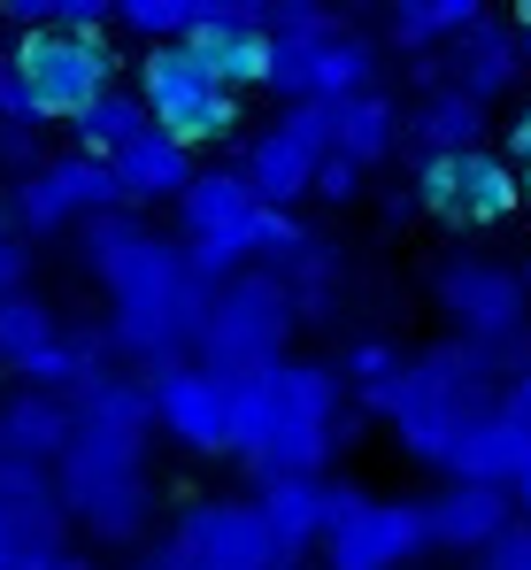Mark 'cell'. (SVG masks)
Returning a JSON list of instances; mask_svg holds the SVG:
<instances>
[{
    "instance_id": "47",
    "label": "cell",
    "mask_w": 531,
    "mask_h": 570,
    "mask_svg": "<svg viewBox=\"0 0 531 570\" xmlns=\"http://www.w3.org/2000/svg\"><path fill=\"white\" fill-rule=\"evenodd\" d=\"M517 155L531 163V100H524V116H517Z\"/></svg>"
},
{
    "instance_id": "41",
    "label": "cell",
    "mask_w": 531,
    "mask_h": 570,
    "mask_svg": "<svg viewBox=\"0 0 531 570\" xmlns=\"http://www.w3.org/2000/svg\"><path fill=\"white\" fill-rule=\"evenodd\" d=\"M478 570H531V524H524V517H517V524L478 556Z\"/></svg>"
},
{
    "instance_id": "34",
    "label": "cell",
    "mask_w": 531,
    "mask_h": 570,
    "mask_svg": "<svg viewBox=\"0 0 531 570\" xmlns=\"http://www.w3.org/2000/svg\"><path fill=\"white\" fill-rule=\"evenodd\" d=\"M308 247H316V232H308L293 208H263V232H255V271H277V278H285Z\"/></svg>"
},
{
    "instance_id": "31",
    "label": "cell",
    "mask_w": 531,
    "mask_h": 570,
    "mask_svg": "<svg viewBox=\"0 0 531 570\" xmlns=\"http://www.w3.org/2000/svg\"><path fill=\"white\" fill-rule=\"evenodd\" d=\"M139 131H155V108H147L139 94H100V100L86 108V116H78V139H86V155H92V163L124 155V147H131Z\"/></svg>"
},
{
    "instance_id": "5",
    "label": "cell",
    "mask_w": 531,
    "mask_h": 570,
    "mask_svg": "<svg viewBox=\"0 0 531 570\" xmlns=\"http://www.w3.org/2000/svg\"><path fill=\"white\" fill-rule=\"evenodd\" d=\"M293 324H301L293 285L277 271H247V278L216 285V316H208V340H200L193 363H208V371H277Z\"/></svg>"
},
{
    "instance_id": "11",
    "label": "cell",
    "mask_w": 531,
    "mask_h": 570,
    "mask_svg": "<svg viewBox=\"0 0 531 570\" xmlns=\"http://www.w3.org/2000/svg\"><path fill=\"white\" fill-rule=\"evenodd\" d=\"M432 301L454 316V340H478V347H509V340L531 332V285L509 263L462 255V263H446L432 278Z\"/></svg>"
},
{
    "instance_id": "25",
    "label": "cell",
    "mask_w": 531,
    "mask_h": 570,
    "mask_svg": "<svg viewBox=\"0 0 531 570\" xmlns=\"http://www.w3.org/2000/svg\"><path fill=\"white\" fill-rule=\"evenodd\" d=\"M401 147V100L385 94H362V100H340V139H332V155H347V163H385Z\"/></svg>"
},
{
    "instance_id": "18",
    "label": "cell",
    "mask_w": 531,
    "mask_h": 570,
    "mask_svg": "<svg viewBox=\"0 0 531 570\" xmlns=\"http://www.w3.org/2000/svg\"><path fill=\"white\" fill-rule=\"evenodd\" d=\"M432 509V548H454V556H485L509 524H517V493L501 485H440Z\"/></svg>"
},
{
    "instance_id": "23",
    "label": "cell",
    "mask_w": 531,
    "mask_h": 570,
    "mask_svg": "<svg viewBox=\"0 0 531 570\" xmlns=\"http://www.w3.org/2000/svg\"><path fill=\"white\" fill-rule=\"evenodd\" d=\"M478 131H485V100L454 94V86H432V100L416 108L409 139L424 163H454V155H478Z\"/></svg>"
},
{
    "instance_id": "43",
    "label": "cell",
    "mask_w": 531,
    "mask_h": 570,
    "mask_svg": "<svg viewBox=\"0 0 531 570\" xmlns=\"http://www.w3.org/2000/svg\"><path fill=\"white\" fill-rule=\"evenodd\" d=\"M285 31H340V16H332V8H308V0H285V8H277V39H285Z\"/></svg>"
},
{
    "instance_id": "50",
    "label": "cell",
    "mask_w": 531,
    "mask_h": 570,
    "mask_svg": "<svg viewBox=\"0 0 531 570\" xmlns=\"http://www.w3.org/2000/svg\"><path fill=\"white\" fill-rule=\"evenodd\" d=\"M517 39H524V70H531V31H517Z\"/></svg>"
},
{
    "instance_id": "42",
    "label": "cell",
    "mask_w": 531,
    "mask_h": 570,
    "mask_svg": "<svg viewBox=\"0 0 531 570\" xmlns=\"http://www.w3.org/2000/svg\"><path fill=\"white\" fill-rule=\"evenodd\" d=\"M0 23L23 31V39H39V31H55V0H0Z\"/></svg>"
},
{
    "instance_id": "29",
    "label": "cell",
    "mask_w": 531,
    "mask_h": 570,
    "mask_svg": "<svg viewBox=\"0 0 531 570\" xmlns=\"http://www.w3.org/2000/svg\"><path fill=\"white\" fill-rule=\"evenodd\" d=\"M193 55L239 94V86H269V55H277V39H269V31H200Z\"/></svg>"
},
{
    "instance_id": "4",
    "label": "cell",
    "mask_w": 531,
    "mask_h": 570,
    "mask_svg": "<svg viewBox=\"0 0 531 570\" xmlns=\"http://www.w3.org/2000/svg\"><path fill=\"white\" fill-rule=\"evenodd\" d=\"M347 379L332 363H277V424L255 478H324L332 448H347Z\"/></svg>"
},
{
    "instance_id": "7",
    "label": "cell",
    "mask_w": 531,
    "mask_h": 570,
    "mask_svg": "<svg viewBox=\"0 0 531 570\" xmlns=\"http://www.w3.org/2000/svg\"><path fill=\"white\" fill-rule=\"evenodd\" d=\"M416 556H432V509L424 501H370L362 485H332L324 570H401Z\"/></svg>"
},
{
    "instance_id": "46",
    "label": "cell",
    "mask_w": 531,
    "mask_h": 570,
    "mask_svg": "<svg viewBox=\"0 0 531 570\" xmlns=\"http://www.w3.org/2000/svg\"><path fill=\"white\" fill-rule=\"evenodd\" d=\"M501 409H509V416H517V424L531 432V371H524L517 385H509V401H501Z\"/></svg>"
},
{
    "instance_id": "45",
    "label": "cell",
    "mask_w": 531,
    "mask_h": 570,
    "mask_svg": "<svg viewBox=\"0 0 531 570\" xmlns=\"http://www.w3.org/2000/svg\"><path fill=\"white\" fill-rule=\"evenodd\" d=\"M377 208H385V224H409V216H424V200H416V186H393L385 200H377Z\"/></svg>"
},
{
    "instance_id": "26",
    "label": "cell",
    "mask_w": 531,
    "mask_h": 570,
    "mask_svg": "<svg viewBox=\"0 0 531 570\" xmlns=\"http://www.w3.org/2000/svg\"><path fill=\"white\" fill-rule=\"evenodd\" d=\"M232 379V455L255 471L277 424V371H224Z\"/></svg>"
},
{
    "instance_id": "35",
    "label": "cell",
    "mask_w": 531,
    "mask_h": 570,
    "mask_svg": "<svg viewBox=\"0 0 531 570\" xmlns=\"http://www.w3.org/2000/svg\"><path fill=\"white\" fill-rule=\"evenodd\" d=\"M401 371H409V363H401V347H393V340H354L347 355H340V379H354L362 393H377V385H393Z\"/></svg>"
},
{
    "instance_id": "33",
    "label": "cell",
    "mask_w": 531,
    "mask_h": 570,
    "mask_svg": "<svg viewBox=\"0 0 531 570\" xmlns=\"http://www.w3.org/2000/svg\"><path fill=\"white\" fill-rule=\"evenodd\" d=\"M116 23H124L131 39H147V55H155V47H193V31H200V0H124Z\"/></svg>"
},
{
    "instance_id": "44",
    "label": "cell",
    "mask_w": 531,
    "mask_h": 570,
    "mask_svg": "<svg viewBox=\"0 0 531 570\" xmlns=\"http://www.w3.org/2000/svg\"><path fill=\"white\" fill-rule=\"evenodd\" d=\"M0 570H92L78 548H39V556H16V563H0Z\"/></svg>"
},
{
    "instance_id": "17",
    "label": "cell",
    "mask_w": 531,
    "mask_h": 570,
    "mask_svg": "<svg viewBox=\"0 0 531 570\" xmlns=\"http://www.w3.org/2000/svg\"><path fill=\"white\" fill-rule=\"evenodd\" d=\"M78 440V409L55 401V393H16L0 401V463H31V471H55Z\"/></svg>"
},
{
    "instance_id": "49",
    "label": "cell",
    "mask_w": 531,
    "mask_h": 570,
    "mask_svg": "<svg viewBox=\"0 0 531 570\" xmlns=\"http://www.w3.org/2000/svg\"><path fill=\"white\" fill-rule=\"evenodd\" d=\"M517 501H524V524H531V478H524V493H517Z\"/></svg>"
},
{
    "instance_id": "38",
    "label": "cell",
    "mask_w": 531,
    "mask_h": 570,
    "mask_svg": "<svg viewBox=\"0 0 531 570\" xmlns=\"http://www.w3.org/2000/svg\"><path fill=\"white\" fill-rule=\"evenodd\" d=\"M0 124H39L47 131V116H39V100H31V86H23V70L0 55Z\"/></svg>"
},
{
    "instance_id": "37",
    "label": "cell",
    "mask_w": 531,
    "mask_h": 570,
    "mask_svg": "<svg viewBox=\"0 0 531 570\" xmlns=\"http://www.w3.org/2000/svg\"><path fill=\"white\" fill-rule=\"evenodd\" d=\"M0 170H8L16 186L47 170V163H39V124H0Z\"/></svg>"
},
{
    "instance_id": "21",
    "label": "cell",
    "mask_w": 531,
    "mask_h": 570,
    "mask_svg": "<svg viewBox=\"0 0 531 570\" xmlns=\"http://www.w3.org/2000/svg\"><path fill=\"white\" fill-rule=\"evenodd\" d=\"M517 70H524V39L501 31V23H478L470 39L446 47V86L470 94V100H501L517 86Z\"/></svg>"
},
{
    "instance_id": "1",
    "label": "cell",
    "mask_w": 531,
    "mask_h": 570,
    "mask_svg": "<svg viewBox=\"0 0 531 570\" xmlns=\"http://www.w3.org/2000/svg\"><path fill=\"white\" fill-rule=\"evenodd\" d=\"M524 371H531V332H524V340H509V347L440 340V347L409 355V371H401L393 385L362 393V409H370V416H385V424H393V440H401L416 463L454 471L462 440H470L485 416H501L509 385L524 379Z\"/></svg>"
},
{
    "instance_id": "32",
    "label": "cell",
    "mask_w": 531,
    "mask_h": 570,
    "mask_svg": "<svg viewBox=\"0 0 531 570\" xmlns=\"http://www.w3.org/2000/svg\"><path fill=\"white\" fill-rule=\"evenodd\" d=\"M62 340V324H55V308L39 301V293H8L0 301V363L16 371V363H31L39 347H55Z\"/></svg>"
},
{
    "instance_id": "15",
    "label": "cell",
    "mask_w": 531,
    "mask_h": 570,
    "mask_svg": "<svg viewBox=\"0 0 531 570\" xmlns=\"http://www.w3.org/2000/svg\"><path fill=\"white\" fill-rule=\"evenodd\" d=\"M62 532H70V509H62V485H55V471L0 463V563L39 556V548H70Z\"/></svg>"
},
{
    "instance_id": "27",
    "label": "cell",
    "mask_w": 531,
    "mask_h": 570,
    "mask_svg": "<svg viewBox=\"0 0 531 570\" xmlns=\"http://www.w3.org/2000/svg\"><path fill=\"white\" fill-rule=\"evenodd\" d=\"M70 409H78V424H108V432H155V385L131 379V371H108V379L86 385Z\"/></svg>"
},
{
    "instance_id": "13",
    "label": "cell",
    "mask_w": 531,
    "mask_h": 570,
    "mask_svg": "<svg viewBox=\"0 0 531 570\" xmlns=\"http://www.w3.org/2000/svg\"><path fill=\"white\" fill-rule=\"evenodd\" d=\"M8 62L23 70V86H31V100H39L47 124H78L100 94H116V86H108V47H100V39L39 31V39H23V47H8Z\"/></svg>"
},
{
    "instance_id": "10",
    "label": "cell",
    "mask_w": 531,
    "mask_h": 570,
    "mask_svg": "<svg viewBox=\"0 0 531 570\" xmlns=\"http://www.w3.org/2000/svg\"><path fill=\"white\" fill-rule=\"evenodd\" d=\"M170 556L185 570H293L255 501H193L170 524Z\"/></svg>"
},
{
    "instance_id": "39",
    "label": "cell",
    "mask_w": 531,
    "mask_h": 570,
    "mask_svg": "<svg viewBox=\"0 0 531 570\" xmlns=\"http://www.w3.org/2000/svg\"><path fill=\"white\" fill-rule=\"evenodd\" d=\"M108 23H116L108 0H55V31H70V39H100Z\"/></svg>"
},
{
    "instance_id": "19",
    "label": "cell",
    "mask_w": 531,
    "mask_h": 570,
    "mask_svg": "<svg viewBox=\"0 0 531 570\" xmlns=\"http://www.w3.org/2000/svg\"><path fill=\"white\" fill-rule=\"evenodd\" d=\"M108 170H116V186H124V200L139 208V200H185L193 193V147L185 139H170V131H139L124 155H108Z\"/></svg>"
},
{
    "instance_id": "2",
    "label": "cell",
    "mask_w": 531,
    "mask_h": 570,
    "mask_svg": "<svg viewBox=\"0 0 531 570\" xmlns=\"http://www.w3.org/2000/svg\"><path fill=\"white\" fill-rule=\"evenodd\" d=\"M208 316H216V285L200 278L185 263V247H170V239H155L147 255H131L108 278V347H124L147 371L193 363L200 340H208Z\"/></svg>"
},
{
    "instance_id": "36",
    "label": "cell",
    "mask_w": 531,
    "mask_h": 570,
    "mask_svg": "<svg viewBox=\"0 0 531 570\" xmlns=\"http://www.w3.org/2000/svg\"><path fill=\"white\" fill-rule=\"evenodd\" d=\"M8 293H31V239L16 232V216H8V200H0V301Z\"/></svg>"
},
{
    "instance_id": "14",
    "label": "cell",
    "mask_w": 531,
    "mask_h": 570,
    "mask_svg": "<svg viewBox=\"0 0 531 570\" xmlns=\"http://www.w3.org/2000/svg\"><path fill=\"white\" fill-rule=\"evenodd\" d=\"M155 385V424L170 432L177 448L193 455H232V379L208 371V363H170V371H147Z\"/></svg>"
},
{
    "instance_id": "52",
    "label": "cell",
    "mask_w": 531,
    "mask_h": 570,
    "mask_svg": "<svg viewBox=\"0 0 531 570\" xmlns=\"http://www.w3.org/2000/svg\"><path fill=\"white\" fill-rule=\"evenodd\" d=\"M524 285H531V263H524Z\"/></svg>"
},
{
    "instance_id": "28",
    "label": "cell",
    "mask_w": 531,
    "mask_h": 570,
    "mask_svg": "<svg viewBox=\"0 0 531 570\" xmlns=\"http://www.w3.org/2000/svg\"><path fill=\"white\" fill-rule=\"evenodd\" d=\"M385 23H393V39H401L409 55H432L440 39H470V31L485 23V8H478V0H401Z\"/></svg>"
},
{
    "instance_id": "6",
    "label": "cell",
    "mask_w": 531,
    "mask_h": 570,
    "mask_svg": "<svg viewBox=\"0 0 531 570\" xmlns=\"http://www.w3.org/2000/svg\"><path fill=\"white\" fill-rule=\"evenodd\" d=\"M177 224H185V263L208 285H232L255 271V232H263V200L239 170H200L193 193L177 200Z\"/></svg>"
},
{
    "instance_id": "12",
    "label": "cell",
    "mask_w": 531,
    "mask_h": 570,
    "mask_svg": "<svg viewBox=\"0 0 531 570\" xmlns=\"http://www.w3.org/2000/svg\"><path fill=\"white\" fill-rule=\"evenodd\" d=\"M116 208H131V200L116 186V170L92 163V155H62V163H47L39 178L8 186V216H16L23 239H47V232H62V224H92V216H116Z\"/></svg>"
},
{
    "instance_id": "51",
    "label": "cell",
    "mask_w": 531,
    "mask_h": 570,
    "mask_svg": "<svg viewBox=\"0 0 531 570\" xmlns=\"http://www.w3.org/2000/svg\"><path fill=\"white\" fill-rule=\"evenodd\" d=\"M524 193H531V163H524Z\"/></svg>"
},
{
    "instance_id": "24",
    "label": "cell",
    "mask_w": 531,
    "mask_h": 570,
    "mask_svg": "<svg viewBox=\"0 0 531 570\" xmlns=\"http://www.w3.org/2000/svg\"><path fill=\"white\" fill-rule=\"evenodd\" d=\"M524 200V178L501 163V155H454V216L446 224H501L509 208Z\"/></svg>"
},
{
    "instance_id": "20",
    "label": "cell",
    "mask_w": 531,
    "mask_h": 570,
    "mask_svg": "<svg viewBox=\"0 0 531 570\" xmlns=\"http://www.w3.org/2000/svg\"><path fill=\"white\" fill-rule=\"evenodd\" d=\"M524 478H531V432L501 409V416H485V424L462 440L446 485H501V493H524Z\"/></svg>"
},
{
    "instance_id": "30",
    "label": "cell",
    "mask_w": 531,
    "mask_h": 570,
    "mask_svg": "<svg viewBox=\"0 0 531 570\" xmlns=\"http://www.w3.org/2000/svg\"><path fill=\"white\" fill-rule=\"evenodd\" d=\"M147 247H155V232H147V224H139L131 208H116V216H92V224H78V263H86L100 285L116 278V271H124L131 255H147Z\"/></svg>"
},
{
    "instance_id": "16",
    "label": "cell",
    "mask_w": 531,
    "mask_h": 570,
    "mask_svg": "<svg viewBox=\"0 0 531 570\" xmlns=\"http://www.w3.org/2000/svg\"><path fill=\"white\" fill-rule=\"evenodd\" d=\"M316 170H324V147L316 139H301L293 124H269L247 139V155H239V178L255 186L263 208H293L301 193H316Z\"/></svg>"
},
{
    "instance_id": "8",
    "label": "cell",
    "mask_w": 531,
    "mask_h": 570,
    "mask_svg": "<svg viewBox=\"0 0 531 570\" xmlns=\"http://www.w3.org/2000/svg\"><path fill=\"white\" fill-rule=\"evenodd\" d=\"M139 100L155 108V131H170V139H224L232 124H239V100L232 86L193 55V47H155L147 62H139Z\"/></svg>"
},
{
    "instance_id": "48",
    "label": "cell",
    "mask_w": 531,
    "mask_h": 570,
    "mask_svg": "<svg viewBox=\"0 0 531 570\" xmlns=\"http://www.w3.org/2000/svg\"><path fill=\"white\" fill-rule=\"evenodd\" d=\"M131 570H185V563H177L170 548H163V556H147V563H131Z\"/></svg>"
},
{
    "instance_id": "22",
    "label": "cell",
    "mask_w": 531,
    "mask_h": 570,
    "mask_svg": "<svg viewBox=\"0 0 531 570\" xmlns=\"http://www.w3.org/2000/svg\"><path fill=\"white\" fill-rule=\"evenodd\" d=\"M255 509L269 517V532L285 540V556L324 548V532H332V478H263Z\"/></svg>"
},
{
    "instance_id": "3",
    "label": "cell",
    "mask_w": 531,
    "mask_h": 570,
    "mask_svg": "<svg viewBox=\"0 0 531 570\" xmlns=\"http://www.w3.org/2000/svg\"><path fill=\"white\" fill-rule=\"evenodd\" d=\"M62 509L70 524H86L92 540H139L147 532V432H108V424H78L70 455L55 463Z\"/></svg>"
},
{
    "instance_id": "40",
    "label": "cell",
    "mask_w": 531,
    "mask_h": 570,
    "mask_svg": "<svg viewBox=\"0 0 531 570\" xmlns=\"http://www.w3.org/2000/svg\"><path fill=\"white\" fill-rule=\"evenodd\" d=\"M316 193H324L332 208L362 200V163H347V155H324V170H316Z\"/></svg>"
},
{
    "instance_id": "9",
    "label": "cell",
    "mask_w": 531,
    "mask_h": 570,
    "mask_svg": "<svg viewBox=\"0 0 531 570\" xmlns=\"http://www.w3.org/2000/svg\"><path fill=\"white\" fill-rule=\"evenodd\" d=\"M269 86L293 108L301 100H324V108L362 100V94H377V47L354 39L347 23L340 31H285L277 55H269Z\"/></svg>"
}]
</instances>
